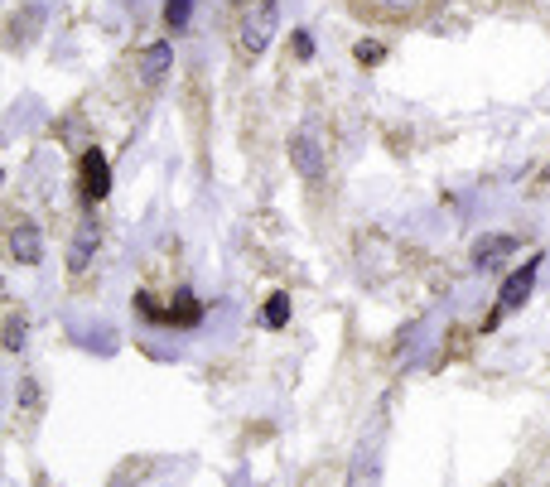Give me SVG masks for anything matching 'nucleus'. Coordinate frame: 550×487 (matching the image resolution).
I'll use <instances>...</instances> for the list:
<instances>
[{
	"instance_id": "6e6552de",
	"label": "nucleus",
	"mask_w": 550,
	"mask_h": 487,
	"mask_svg": "<svg viewBox=\"0 0 550 487\" xmlns=\"http://www.w3.org/2000/svg\"><path fill=\"white\" fill-rule=\"evenodd\" d=\"M97 246H102V227H97V213H87L78 222V232H73V242H68V271L83 275L92 266V256H97Z\"/></svg>"
},
{
	"instance_id": "f257e3e1",
	"label": "nucleus",
	"mask_w": 550,
	"mask_h": 487,
	"mask_svg": "<svg viewBox=\"0 0 550 487\" xmlns=\"http://www.w3.org/2000/svg\"><path fill=\"white\" fill-rule=\"evenodd\" d=\"M275 25H280V5L275 0H251L237 20V54L242 58H261L271 49Z\"/></svg>"
},
{
	"instance_id": "f03ea898",
	"label": "nucleus",
	"mask_w": 550,
	"mask_h": 487,
	"mask_svg": "<svg viewBox=\"0 0 550 487\" xmlns=\"http://www.w3.org/2000/svg\"><path fill=\"white\" fill-rule=\"evenodd\" d=\"M290 169L300 174V179H324L329 174V145L319 140L314 126H300V131H290Z\"/></svg>"
},
{
	"instance_id": "f3484780",
	"label": "nucleus",
	"mask_w": 550,
	"mask_h": 487,
	"mask_svg": "<svg viewBox=\"0 0 550 487\" xmlns=\"http://www.w3.org/2000/svg\"><path fill=\"white\" fill-rule=\"evenodd\" d=\"M15 401H20V406H39V386H34V381H20V386H15Z\"/></svg>"
},
{
	"instance_id": "f8f14e48",
	"label": "nucleus",
	"mask_w": 550,
	"mask_h": 487,
	"mask_svg": "<svg viewBox=\"0 0 550 487\" xmlns=\"http://www.w3.org/2000/svg\"><path fill=\"white\" fill-rule=\"evenodd\" d=\"M261 324H266V328H285V324H290V295H285V290H275V295L261 304Z\"/></svg>"
},
{
	"instance_id": "20e7f679",
	"label": "nucleus",
	"mask_w": 550,
	"mask_h": 487,
	"mask_svg": "<svg viewBox=\"0 0 550 487\" xmlns=\"http://www.w3.org/2000/svg\"><path fill=\"white\" fill-rule=\"evenodd\" d=\"M136 309L150 319V324H160V328H198V324H203V304H198L189 290H179L169 309H160L150 295H136Z\"/></svg>"
},
{
	"instance_id": "9d476101",
	"label": "nucleus",
	"mask_w": 550,
	"mask_h": 487,
	"mask_svg": "<svg viewBox=\"0 0 550 487\" xmlns=\"http://www.w3.org/2000/svg\"><path fill=\"white\" fill-rule=\"evenodd\" d=\"M169 68H174V44L169 39H155L145 54H140V82L145 87H160L169 78Z\"/></svg>"
},
{
	"instance_id": "423d86ee",
	"label": "nucleus",
	"mask_w": 550,
	"mask_h": 487,
	"mask_svg": "<svg viewBox=\"0 0 550 487\" xmlns=\"http://www.w3.org/2000/svg\"><path fill=\"white\" fill-rule=\"evenodd\" d=\"M517 251H522V242L512 232H483V237H473V266L478 271H502Z\"/></svg>"
},
{
	"instance_id": "39448f33",
	"label": "nucleus",
	"mask_w": 550,
	"mask_h": 487,
	"mask_svg": "<svg viewBox=\"0 0 550 487\" xmlns=\"http://www.w3.org/2000/svg\"><path fill=\"white\" fill-rule=\"evenodd\" d=\"M348 487H382V439L377 434H362V444L353 449Z\"/></svg>"
},
{
	"instance_id": "9b49d317",
	"label": "nucleus",
	"mask_w": 550,
	"mask_h": 487,
	"mask_svg": "<svg viewBox=\"0 0 550 487\" xmlns=\"http://www.w3.org/2000/svg\"><path fill=\"white\" fill-rule=\"evenodd\" d=\"M39 29H44V10H39V5H20V10H15V20H10V39L29 44Z\"/></svg>"
},
{
	"instance_id": "4468645a",
	"label": "nucleus",
	"mask_w": 550,
	"mask_h": 487,
	"mask_svg": "<svg viewBox=\"0 0 550 487\" xmlns=\"http://www.w3.org/2000/svg\"><path fill=\"white\" fill-rule=\"evenodd\" d=\"M353 58H358L362 68H377L386 58V44L382 39H358V44H353Z\"/></svg>"
},
{
	"instance_id": "aec40b11",
	"label": "nucleus",
	"mask_w": 550,
	"mask_h": 487,
	"mask_svg": "<svg viewBox=\"0 0 550 487\" xmlns=\"http://www.w3.org/2000/svg\"><path fill=\"white\" fill-rule=\"evenodd\" d=\"M493 487H507V483H493Z\"/></svg>"
},
{
	"instance_id": "6ab92c4d",
	"label": "nucleus",
	"mask_w": 550,
	"mask_h": 487,
	"mask_svg": "<svg viewBox=\"0 0 550 487\" xmlns=\"http://www.w3.org/2000/svg\"><path fill=\"white\" fill-rule=\"evenodd\" d=\"M107 487H131V483H126V478H111V483Z\"/></svg>"
},
{
	"instance_id": "a211bd4d",
	"label": "nucleus",
	"mask_w": 550,
	"mask_h": 487,
	"mask_svg": "<svg viewBox=\"0 0 550 487\" xmlns=\"http://www.w3.org/2000/svg\"><path fill=\"white\" fill-rule=\"evenodd\" d=\"M382 5H386V10H391V5H406V10H411L415 0H382Z\"/></svg>"
},
{
	"instance_id": "2eb2a0df",
	"label": "nucleus",
	"mask_w": 550,
	"mask_h": 487,
	"mask_svg": "<svg viewBox=\"0 0 550 487\" xmlns=\"http://www.w3.org/2000/svg\"><path fill=\"white\" fill-rule=\"evenodd\" d=\"M193 5H198V0H165V20L174 29H184L189 25V15H193Z\"/></svg>"
},
{
	"instance_id": "1a4fd4ad",
	"label": "nucleus",
	"mask_w": 550,
	"mask_h": 487,
	"mask_svg": "<svg viewBox=\"0 0 550 487\" xmlns=\"http://www.w3.org/2000/svg\"><path fill=\"white\" fill-rule=\"evenodd\" d=\"M10 261L15 266H39L44 261V232L34 222H15L10 227Z\"/></svg>"
},
{
	"instance_id": "7ed1b4c3",
	"label": "nucleus",
	"mask_w": 550,
	"mask_h": 487,
	"mask_svg": "<svg viewBox=\"0 0 550 487\" xmlns=\"http://www.w3.org/2000/svg\"><path fill=\"white\" fill-rule=\"evenodd\" d=\"M536 275H541V256H531L522 271H512L507 280H502V290H497V304H493V314H488V324L483 328H497L512 309H522L526 299H531V290H536Z\"/></svg>"
},
{
	"instance_id": "0eeeda50",
	"label": "nucleus",
	"mask_w": 550,
	"mask_h": 487,
	"mask_svg": "<svg viewBox=\"0 0 550 487\" xmlns=\"http://www.w3.org/2000/svg\"><path fill=\"white\" fill-rule=\"evenodd\" d=\"M78 184H83L87 208H97L111 193V169H107V155H102V150H87L83 160H78Z\"/></svg>"
},
{
	"instance_id": "ddd939ff",
	"label": "nucleus",
	"mask_w": 550,
	"mask_h": 487,
	"mask_svg": "<svg viewBox=\"0 0 550 487\" xmlns=\"http://www.w3.org/2000/svg\"><path fill=\"white\" fill-rule=\"evenodd\" d=\"M25 338H29V319L20 309H10V314H5V352L15 357V352L25 348Z\"/></svg>"
},
{
	"instance_id": "dca6fc26",
	"label": "nucleus",
	"mask_w": 550,
	"mask_h": 487,
	"mask_svg": "<svg viewBox=\"0 0 550 487\" xmlns=\"http://www.w3.org/2000/svg\"><path fill=\"white\" fill-rule=\"evenodd\" d=\"M295 58H300V63L314 58V34H309V29H295Z\"/></svg>"
}]
</instances>
